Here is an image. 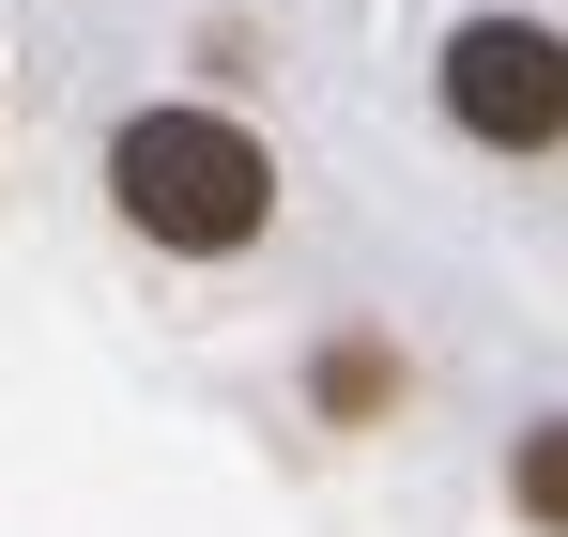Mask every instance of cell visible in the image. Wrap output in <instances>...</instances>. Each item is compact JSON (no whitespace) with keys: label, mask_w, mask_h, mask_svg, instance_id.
<instances>
[{"label":"cell","mask_w":568,"mask_h":537,"mask_svg":"<svg viewBox=\"0 0 568 537\" xmlns=\"http://www.w3.org/2000/svg\"><path fill=\"white\" fill-rule=\"evenodd\" d=\"M108 200H123L154 246L231 262V246H262V215H277V154H262L246 123H215V108H139V123L108 139Z\"/></svg>","instance_id":"1"},{"label":"cell","mask_w":568,"mask_h":537,"mask_svg":"<svg viewBox=\"0 0 568 537\" xmlns=\"http://www.w3.org/2000/svg\"><path fill=\"white\" fill-rule=\"evenodd\" d=\"M446 108L491 154H554L568 139V31L554 16H462L446 31Z\"/></svg>","instance_id":"2"},{"label":"cell","mask_w":568,"mask_h":537,"mask_svg":"<svg viewBox=\"0 0 568 537\" xmlns=\"http://www.w3.org/2000/svg\"><path fill=\"white\" fill-rule=\"evenodd\" d=\"M507 492H523V523H538V537H568V415H538V430H523Z\"/></svg>","instance_id":"3"},{"label":"cell","mask_w":568,"mask_h":537,"mask_svg":"<svg viewBox=\"0 0 568 537\" xmlns=\"http://www.w3.org/2000/svg\"><path fill=\"white\" fill-rule=\"evenodd\" d=\"M384 399V354H323V415H369Z\"/></svg>","instance_id":"4"}]
</instances>
